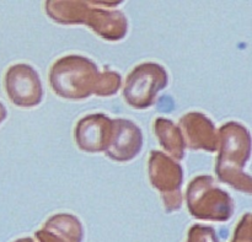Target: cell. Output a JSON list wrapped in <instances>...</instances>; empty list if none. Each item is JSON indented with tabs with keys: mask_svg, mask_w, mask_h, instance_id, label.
Listing matches in <instances>:
<instances>
[{
	"mask_svg": "<svg viewBox=\"0 0 252 242\" xmlns=\"http://www.w3.org/2000/svg\"><path fill=\"white\" fill-rule=\"evenodd\" d=\"M49 83L57 95L68 100H84L95 93L108 96L112 89L110 70L100 73L94 61L80 56L61 58L53 64Z\"/></svg>",
	"mask_w": 252,
	"mask_h": 242,
	"instance_id": "6da1fadb",
	"label": "cell"
},
{
	"mask_svg": "<svg viewBox=\"0 0 252 242\" xmlns=\"http://www.w3.org/2000/svg\"><path fill=\"white\" fill-rule=\"evenodd\" d=\"M122 2L48 1L46 11L56 22L64 25L85 24L108 41H120L127 33V19L112 7Z\"/></svg>",
	"mask_w": 252,
	"mask_h": 242,
	"instance_id": "7a4b0ae2",
	"label": "cell"
},
{
	"mask_svg": "<svg viewBox=\"0 0 252 242\" xmlns=\"http://www.w3.org/2000/svg\"><path fill=\"white\" fill-rule=\"evenodd\" d=\"M219 133L218 148H220V154L216 169L219 180L239 191L251 193V179L244 174L251 147L248 129L239 123L230 122L221 127Z\"/></svg>",
	"mask_w": 252,
	"mask_h": 242,
	"instance_id": "3957f363",
	"label": "cell"
},
{
	"mask_svg": "<svg viewBox=\"0 0 252 242\" xmlns=\"http://www.w3.org/2000/svg\"><path fill=\"white\" fill-rule=\"evenodd\" d=\"M187 204L192 215L207 220L225 221L234 212L229 194L218 188L211 176H198L189 183Z\"/></svg>",
	"mask_w": 252,
	"mask_h": 242,
	"instance_id": "277c9868",
	"label": "cell"
},
{
	"mask_svg": "<svg viewBox=\"0 0 252 242\" xmlns=\"http://www.w3.org/2000/svg\"><path fill=\"white\" fill-rule=\"evenodd\" d=\"M167 85L166 70L155 63H144L128 75L123 96L128 105L143 110L154 103L158 92Z\"/></svg>",
	"mask_w": 252,
	"mask_h": 242,
	"instance_id": "5b68a950",
	"label": "cell"
},
{
	"mask_svg": "<svg viewBox=\"0 0 252 242\" xmlns=\"http://www.w3.org/2000/svg\"><path fill=\"white\" fill-rule=\"evenodd\" d=\"M149 176L152 184L161 192L167 212L180 209L182 203L181 184L184 171L171 157L160 151H152L149 159Z\"/></svg>",
	"mask_w": 252,
	"mask_h": 242,
	"instance_id": "8992f818",
	"label": "cell"
},
{
	"mask_svg": "<svg viewBox=\"0 0 252 242\" xmlns=\"http://www.w3.org/2000/svg\"><path fill=\"white\" fill-rule=\"evenodd\" d=\"M5 90L14 105L31 108L42 101V85L37 71L27 64H16L5 75Z\"/></svg>",
	"mask_w": 252,
	"mask_h": 242,
	"instance_id": "52a82bcc",
	"label": "cell"
},
{
	"mask_svg": "<svg viewBox=\"0 0 252 242\" xmlns=\"http://www.w3.org/2000/svg\"><path fill=\"white\" fill-rule=\"evenodd\" d=\"M143 145V135L135 123L123 118L112 122L110 144L106 154L116 161H129L139 154Z\"/></svg>",
	"mask_w": 252,
	"mask_h": 242,
	"instance_id": "ba28073f",
	"label": "cell"
},
{
	"mask_svg": "<svg viewBox=\"0 0 252 242\" xmlns=\"http://www.w3.org/2000/svg\"><path fill=\"white\" fill-rule=\"evenodd\" d=\"M112 122L105 115H91L79 121L75 128V140L84 151H106L111 139Z\"/></svg>",
	"mask_w": 252,
	"mask_h": 242,
	"instance_id": "9c48e42d",
	"label": "cell"
},
{
	"mask_svg": "<svg viewBox=\"0 0 252 242\" xmlns=\"http://www.w3.org/2000/svg\"><path fill=\"white\" fill-rule=\"evenodd\" d=\"M185 145L193 150L216 151L219 138L213 122L202 113H189L180 121Z\"/></svg>",
	"mask_w": 252,
	"mask_h": 242,
	"instance_id": "30bf717a",
	"label": "cell"
},
{
	"mask_svg": "<svg viewBox=\"0 0 252 242\" xmlns=\"http://www.w3.org/2000/svg\"><path fill=\"white\" fill-rule=\"evenodd\" d=\"M155 134L159 138V142L167 152L172 155L175 159H184L185 155V142L182 138L181 130L174 124L171 121L165 118H158L155 121Z\"/></svg>",
	"mask_w": 252,
	"mask_h": 242,
	"instance_id": "8fae6325",
	"label": "cell"
},
{
	"mask_svg": "<svg viewBox=\"0 0 252 242\" xmlns=\"http://www.w3.org/2000/svg\"><path fill=\"white\" fill-rule=\"evenodd\" d=\"M5 118H6V110H5L4 106L0 103V123H1Z\"/></svg>",
	"mask_w": 252,
	"mask_h": 242,
	"instance_id": "7c38bea8",
	"label": "cell"
}]
</instances>
